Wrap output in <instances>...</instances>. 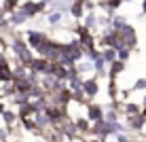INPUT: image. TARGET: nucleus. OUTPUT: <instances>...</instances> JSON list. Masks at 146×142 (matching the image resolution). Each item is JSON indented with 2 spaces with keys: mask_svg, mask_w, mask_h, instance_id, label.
<instances>
[{
  "mask_svg": "<svg viewBox=\"0 0 146 142\" xmlns=\"http://www.w3.org/2000/svg\"><path fill=\"white\" fill-rule=\"evenodd\" d=\"M19 9H21V11L26 13L30 19H36V17H40V15L47 13L49 4H47V2H42V0H21Z\"/></svg>",
  "mask_w": 146,
  "mask_h": 142,
  "instance_id": "nucleus-1",
  "label": "nucleus"
},
{
  "mask_svg": "<svg viewBox=\"0 0 146 142\" xmlns=\"http://www.w3.org/2000/svg\"><path fill=\"white\" fill-rule=\"evenodd\" d=\"M49 38H51V34L44 32V30H40V28H32V30H28V32H26V40H28L30 47H32L34 53H36Z\"/></svg>",
  "mask_w": 146,
  "mask_h": 142,
  "instance_id": "nucleus-2",
  "label": "nucleus"
},
{
  "mask_svg": "<svg viewBox=\"0 0 146 142\" xmlns=\"http://www.w3.org/2000/svg\"><path fill=\"white\" fill-rule=\"evenodd\" d=\"M85 117H87L91 123L102 121L104 117H106V108H104V104H100V102H89L87 108H85Z\"/></svg>",
  "mask_w": 146,
  "mask_h": 142,
  "instance_id": "nucleus-3",
  "label": "nucleus"
},
{
  "mask_svg": "<svg viewBox=\"0 0 146 142\" xmlns=\"http://www.w3.org/2000/svg\"><path fill=\"white\" fill-rule=\"evenodd\" d=\"M83 91L87 95L89 102H95V98L100 95V79L91 77V79H83Z\"/></svg>",
  "mask_w": 146,
  "mask_h": 142,
  "instance_id": "nucleus-4",
  "label": "nucleus"
},
{
  "mask_svg": "<svg viewBox=\"0 0 146 142\" xmlns=\"http://www.w3.org/2000/svg\"><path fill=\"white\" fill-rule=\"evenodd\" d=\"M28 70L42 77V74H49V72H51V62H49V59H44V57H40V55H36V57L28 64Z\"/></svg>",
  "mask_w": 146,
  "mask_h": 142,
  "instance_id": "nucleus-5",
  "label": "nucleus"
},
{
  "mask_svg": "<svg viewBox=\"0 0 146 142\" xmlns=\"http://www.w3.org/2000/svg\"><path fill=\"white\" fill-rule=\"evenodd\" d=\"M121 38H123V45L129 49H135L138 47V32H135V28L131 26V23H127L123 30H121Z\"/></svg>",
  "mask_w": 146,
  "mask_h": 142,
  "instance_id": "nucleus-6",
  "label": "nucleus"
},
{
  "mask_svg": "<svg viewBox=\"0 0 146 142\" xmlns=\"http://www.w3.org/2000/svg\"><path fill=\"white\" fill-rule=\"evenodd\" d=\"M44 17V23L49 28H59L66 19V13H59V11H53V9H47V13L42 15Z\"/></svg>",
  "mask_w": 146,
  "mask_h": 142,
  "instance_id": "nucleus-7",
  "label": "nucleus"
},
{
  "mask_svg": "<svg viewBox=\"0 0 146 142\" xmlns=\"http://www.w3.org/2000/svg\"><path fill=\"white\" fill-rule=\"evenodd\" d=\"M144 123H146L144 113H140V115H135V117H125V125H127V129L129 131H135V134H142Z\"/></svg>",
  "mask_w": 146,
  "mask_h": 142,
  "instance_id": "nucleus-8",
  "label": "nucleus"
},
{
  "mask_svg": "<svg viewBox=\"0 0 146 142\" xmlns=\"http://www.w3.org/2000/svg\"><path fill=\"white\" fill-rule=\"evenodd\" d=\"M28 21H30V17L21 9H15L13 13H9V23H11V28H21L23 23H28Z\"/></svg>",
  "mask_w": 146,
  "mask_h": 142,
  "instance_id": "nucleus-9",
  "label": "nucleus"
},
{
  "mask_svg": "<svg viewBox=\"0 0 146 142\" xmlns=\"http://www.w3.org/2000/svg\"><path fill=\"white\" fill-rule=\"evenodd\" d=\"M123 117H135L142 113V104L140 102H131V100H127V102H123Z\"/></svg>",
  "mask_w": 146,
  "mask_h": 142,
  "instance_id": "nucleus-10",
  "label": "nucleus"
},
{
  "mask_svg": "<svg viewBox=\"0 0 146 142\" xmlns=\"http://www.w3.org/2000/svg\"><path fill=\"white\" fill-rule=\"evenodd\" d=\"M85 13H87V11H85L83 4H80V2H74V0H72V4H70V11H68L70 17H72L74 21H83Z\"/></svg>",
  "mask_w": 146,
  "mask_h": 142,
  "instance_id": "nucleus-11",
  "label": "nucleus"
},
{
  "mask_svg": "<svg viewBox=\"0 0 146 142\" xmlns=\"http://www.w3.org/2000/svg\"><path fill=\"white\" fill-rule=\"evenodd\" d=\"M125 64L127 62H121V59H114L112 64H108V79H117L119 74L125 72Z\"/></svg>",
  "mask_w": 146,
  "mask_h": 142,
  "instance_id": "nucleus-12",
  "label": "nucleus"
},
{
  "mask_svg": "<svg viewBox=\"0 0 146 142\" xmlns=\"http://www.w3.org/2000/svg\"><path fill=\"white\" fill-rule=\"evenodd\" d=\"M15 110H17L19 119H28V117H32V115H34V108H32V104H30V102H23V104L15 106Z\"/></svg>",
  "mask_w": 146,
  "mask_h": 142,
  "instance_id": "nucleus-13",
  "label": "nucleus"
},
{
  "mask_svg": "<svg viewBox=\"0 0 146 142\" xmlns=\"http://www.w3.org/2000/svg\"><path fill=\"white\" fill-rule=\"evenodd\" d=\"M70 4H72V0H53L49 9H53V11H59V13H66V15H68Z\"/></svg>",
  "mask_w": 146,
  "mask_h": 142,
  "instance_id": "nucleus-14",
  "label": "nucleus"
},
{
  "mask_svg": "<svg viewBox=\"0 0 146 142\" xmlns=\"http://www.w3.org/2000/svg\"><path fill=\"white\" fill-rule=\"evenodd\" d=\"M127 17H125V15H119V13H114L112 15V30H117V32H121V30H123L125 26H127Z\"/></svg>",
  "mask_w": 146,
  "mask_h": 142,
  "instance_id": "nucleus-15",
  "label": "nucleus"
},
{
  "mask_svg": "<svg viewBox=\"0 0 146 142\" xmlns=\"http://www.w3.org/2000/svg\"><path fill=\"white\" fill-rule=\"evenodd\" d=\"M102 57H104V62H106V64H112L114 59H117V49H112V47L102 49Z\"/></svg>",
  "mask_w": 146,
  "mask_h": 142,
  "instance_id": "nucleus-16",
  "label": "nucleus"
},
{
  "mask_svg": "<svg viewBox=\"0 0 146 142\" xmlns=\"http://www.w3.org/2000/svg\"><path fill=\"white\" fill-rule=\"evenodd\" d=\"M131 51H133V49H129V47L117 49V59H121V62H127V59L131 57Z\"/></svg>",
  "mask_w": 146,
  "mask_h": 142,
  "instance_id": "nucleus-17",
  "label": "nucleus"
},
{
  "mask_svg": "<svg viewBox=\"0 0 146 142\" xmlns=\"http://www.w3.org/2000/svg\"><path fill=\"white\" fill-rule=\"evenodd\" d=\"M19 4H21V0H2V7L7 9V13H13L15 9H19Z\"/></svg>",
  "mask_w": 146,
  "mask_h": 142,
  "instance_id": "nucleus-18",
  "label": "nucleus"
},
{
  "mask_svg": "<svg viewBox=\"0 0 146 142\" xmlns=\"http://www.w3.org/2000/svg\"><path fill=\"white\" fill-rule=\"evenodd\" d=\"M144 89H146V77L144 79H138L133 83V87H131V91H144Z\"/></svg>",
  "mask_w": 146,
  "mask_h": 142,
  "instance_id": "nucleus-19",
  "label": "nucleus"
},
{
  "mask_svg": "<svg viewBox=\"0 0 146 142\" xmlns=\"http://www.w3.org/2000/svg\"><path fill=\"white\" fill-rule=\"evenodd\" d=\"M142 13L146 15V0H142Z\"/></svg>",
  "mask_w": 146,
  "mask_h": 142,
  "instance_id": "nucleus-20",
  "label": "nucleus"
},
{
  "mask_svg": "<svg viewBox=\"0 0 146 142\" xmlns=\"http://www.w3.org/2000/svg\"><path fill=\"white\" fill-rule=\"evenodd\" d=\"M74 2H80V4H85V2H87V0H74Z\"/></svg>",
  "mask_w": 146,
  "mask_h": 142,
  "instance_id": "nucleus-21",
  "label": "nucleus"
},
{
  "mask_svg": "<svg viewBox=\"0 0 146 142\" xmlns=\"http://www.w3.org/2000/svg\"><path fill=\"white\" fill-rule=\"evenodd\" d=\"M42 2H47V4H49V7H51V2H53V0H42Z\"/></svg>",
  "mask_w": 146,
  "mask_h": 142,
  "instance_id": "nucleus-22",
  "label": "nucleus"
},
{
  "mask_svg": "<svg viewBox=\"0 0 146 142\" xmlns=\"http://www.w3.org/2000/svg\"><path fill=\"white\" fill-rule=\"evenodd\" d=\"M123 2H133V0H123Z\"/></svg>",
  "mask_w": 146,
  "mask_h": 142,
  "instance_id": "nucleus-23",
  "label": "nucleus"
},
{
  "mask_svg": "<svg viewBox=\"0 0 146 142\" xmlns=\"http://www.w3.org/2000/svg\"><path fill=\"white\" fill-rule=\"evenodd\" d=\"M0 55H2V51H0Z\"/></svg>",
  "mask_w": 146,
  "mask_h": 142,
  "instance_id": "nucleus-24",
  "label": "nucleus"
}]
</instances>
